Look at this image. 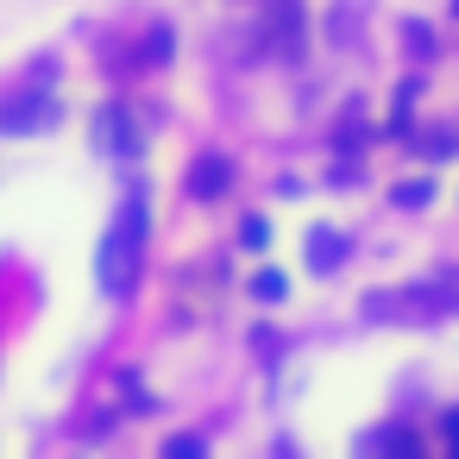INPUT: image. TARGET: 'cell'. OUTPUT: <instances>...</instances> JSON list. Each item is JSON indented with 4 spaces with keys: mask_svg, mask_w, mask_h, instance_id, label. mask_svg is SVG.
<instances>
[{
    "mask_svg": "<svg viewBox=\"0 0 459 459\" xmlns=\"http://www.w3.org/2000/svg\"><path fill=\"white\" fill-rule=\"evenodd\" d=\"M145 233H152V208H145V189L133 183L114 227H108V239H101V252H95V277H101L108 296H133L139 264H145Z\"/></svg>",
    "mask_w": 459,
    "mask_h": 459,
    "instance_id": "6da1fadb",
    "label": "cell"
},
{
    "mask_svg": "<svg viewBox=\"0 0 459 459\" xmlns=\"http://www.w3.org/2000/svg\"><path fill=\"white\" fill-rule=\"evenodd\" d=\"M446 315H459V277H434V283H403V290L365 296V321H446Z\"/></svg>",
    "mask_w": 459,
    "mask_h": 459,
    "instance_id": "7a4b0ae2",
    "label": "cell"
},
{
    "mask_svg": "<svg viewBox=\"0 0 459 459\" xmlns=\"http://www.w3.org/2000/svg\"><path fill=\"white\" fill-rule=\"evenodd\" d=\"M258 39H264L271 57L302 64V51H308V13H302V0H271L264 20H258Z\"/></svg>",
    "mask_w": 459,
    "mask_h": 459,
    "instance_id": "3957f363",
    "label": "cell"
},
{
    "mask_svg": "<svg viewBox=\"0 0 459 459\" xmlns=\"http://www.w3.org/2000/svg\"><path fill=\"white\" fill-rule=\"evenodd\" d=\"M57 114H64V108H57L45 89H20V95L0 101V139H32V133L57 126Z\"/></svg>",
    "mask_w": 459,
    "mask_h": 459,
    "instance_id": "277c9868",
    "label": "cell"
},
{
    "mask_svg": "<svg viewBox=\"0 0 459 459\" xmlns=\"http://www.w3.org/2000/svg\"><path fill=\"white\" fill-rule=\"evenodd\" d=\"M95 145H101L108 158H139V152H145V139H139V120H133L120 101H108V108L95 114Z\"/></svg>",
    "mask_w": 459,
    "mask_h": 459,
    "instance_id": "5b68a950",
    "label": "cell"
},
{
    "mask_svg": "<svg viewBox=\"0 0 459 459\" xmlns=\"http://www.w3.org/2000/svg\"><path fill=\"white\" fill-rule=\"evenodd\" d=\"M183 189H189V202H221V195L233 189V158H221V152H202V158L189 164Z\"/></svg>",
    "mask_w": 459,
    "mask_h": 459,
    "instance_id": "8992f818",
    "label": "cell"
},
{
    "mask_svg": "<svg viewBox=\"0 0 459 459\" xmlns=\"http://www.w3.org/2000/svg\"><path fill=\"white\" fill-rule=\"evenodd\" d=\"M359 453H377V459H415V453H421V434H415L409 421H384V428H371V434L359 440Z\"/></svg>",
    "mask_w": 459,
    "mask_h": 459,
    "instance_id": "52a82bcc",
    "label": "cell"
},
{
    "mask_svg": "<svg viewBox=\"0 0 459 459\" xmlns=\"http://www.w3.org/2000/svg\"><path fill=\"white\" fill-rule=\"evenodd\" d=\"M346 258H352L346 233H333V227H315V233H308V271H315V277H333Z\"/></svg>",
    "mask_w": 459,
    "mask_h": 459,
    "instance_id": "ba28073f",
    "label": "cell"
},
{
    "mask_svg": "<svg viewBox=\"0 0 459 459\" xmlns=\"http://www.w3.org/2000/svg\"><path fill=\"white\" fill-rule=\"evenodd\" d=\"M170 51H177V32L170 26H152L145 45H139V64H170Z\"/></svg>",
    "mask_w": 459,
    "mask_h": 459,
    "instance_id": "9c48e42d",
    "label": "cell"
},
{
    "mask_svg": "<svg viewBox=\"0 0 459 459\" xmlns=\"http://www.w3.org/2000/svg\"><path fill=\"white\" fill-rule=\"evenodd\" d=\"M390 202H396V208H428V202H434V183H428V177H403V183L390 189Z\"/></svg>",
    "mask_w": 459,
    "mask_h": 459,
    "instance_id": "30bf717a",
    "label": "cell"
},
{
    "mask_svg": "<svg viewBox=\"0 0 459 459\" xmlns=\"http://www.w3.org/2000/svg\"><path fill=\"white\" fill-rule=\"evenodd\" d=\"M252 296H258V302H283V296H290V277H283V271H258V277H252Z\"/></svg>",
    "mask_w": 459,
    "mask_h": 459,
    "instance_id": "8fae6325",
    "label": "cell"
},
{
    "mask_svg": "<svg viewBox=\"0 0 459 459\" xmlns=\"http://www.w3.org/2000/svg\"><path fill=\"white\" fill-rule=\"evenodd\" d=\"M239 246H246V252H264V246H271V227H264V214H246V227H239Z\"/></svg>",
    "mask_w": 459,
    "mask_h": 459,
    "instance_id": "7c38bea8",
    "label": "cell"
},
{
    "mask_svg": "<svg viewBox=\"0 0 459 459\" xmlns=\"http://www.w3.org/2000/svg\"><path fill=\"white\" fill-rule=\"evenodd\" d=\"M352 20H359V0H340L333 7V45H352Z\"/></svg>",
    "mask_w": 459,
    "mask_h": 459,
    "instance_id": "4fadbf2b",
    "label": "cell"
},
{
    "mask_svg": "<svg viewBox=\"0 0 459 459\" xmlns=\"http://www.w3.org/2000/svg\"><path fill=\"white\" fill-rule=\"evenodd\" d=\"M415 89H421V82H403V89H396V114H390V133H409V108H415Z\"/></svg>",
    "mask_w": 459,
    "mask_h": 459,
    "instance_id": "5bb4252c",
    "label": "cell"
},
{
    "mask_svg": "<svg viewBox=\"0 0 459 459\" xmlns=\"http://www.w3.org/2000/svg\"><path fill=\"white\" fill-rule=\"evenodd\" d=\"M164 453H170V459H202L208 440H202V434H177V440H164Z\"/></svg>",
    "mask_w": 459,
    "mask_h": 459,
    "instance_id": "9a60e30c",
    "label": "cell"
},
{
    "mask_svg": "<svg viewBox=\"0 0 459 459\" xmlns=\"http://www.w3.org/2000/svg\"><path fill=\"white\" fill-rule=\"evenodd\" d=\"M403 45H409L415 57H434V32H428V26H415V20L403 26Z\"/></svg>",
    "mask_w": 459,
    "mask_h": 459,
    "instance_id": "2e32d148",
    "label": "cell"
},
{
    "mask_svg": "<svg viewBox=\"0 0 459 459\" xmlns=\"http://www.w3.org/2000/svg\"><path fill=\"white\" fill-rule=\"evenodd\" d=\"M440 440H446V453L459 459V403H453V409L440 415Z\"/></svg>",
    "mask_w": 459,
    "mask_h": 459,
    "instance_id": "e0dca14e",
    "label": "cell"
},
{
    "mask_svg": "<svg viewBox=\"0 0 459 459\" xmlns=\"http://www.w3.org/2000/svg\"><path fill=\"white\" fill-rule=\"evenodd\" d=\"M453 152H459L453 133H428V158H453Z\"/></svg>",
    "mask_w": 459,
    "mask_h": 459,
    "instance_id": "ac0fdd59",
    "label": "cell"
},
{
    "mask_svg": "<svg viewBox=\"0 0 459 459\" xmlns=\"http://www.w3.org/2000/svg\"><path fill=\"white\" fill-rule=\"evenodd\" d=\"M453 13H459V0H453Z\"/></svg>",
    "mask_w": 459,
    "mask_h": 459,
    "instance_id": "d6986e66",
    "label": "cell"
}]
</instances>
